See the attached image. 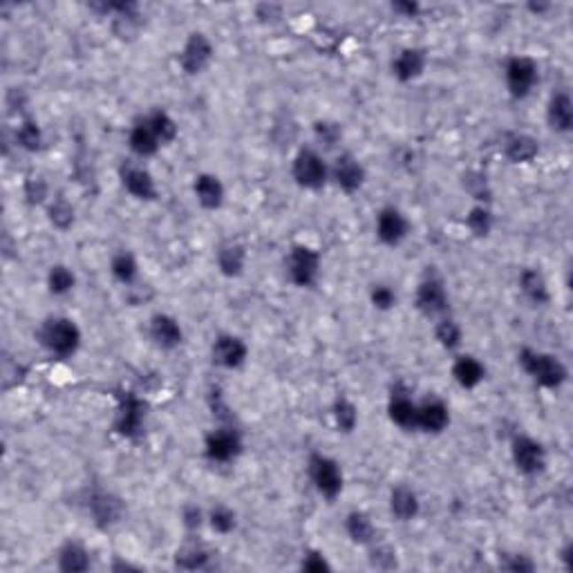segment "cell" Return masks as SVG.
<instances>
[{"mask_svg": "<svg viewBox=\"0 0 573 573\" xmlns=\"http://www.w3.org/2000/svg\"><path fill=\"white\" fill-rule=\"evenodd\" d=\"M517 360H520V368L524 370V375L529 376L538 388L560 390L567 383L569 370L560 356L524 347V350L517 354Z\"/></svg>", "mask_w": 573, "mask_h": 573, "instance_id": "obj_1", "label": "cell"}, {"mask_svg": "<svg viewBox=\"0 0 573 573\" xmlns=\"http://www.w3.org/2000/svg\"><path fill=\"white\" fill-rule=\"evenodd\" d=\"M38 343L43 345L48 354L57 356V359H70L79 352L83 334L72 318L52 316L43 321V325L38 329Z\"/></svg>", "mask_w": 573, "mask_h": 573, "instance_id": "obj_2", "label": "cell"}, {"mask_svg": "<svg viewBox=\"0 0 573 573\" xmlns=\"http://www.w3.org/2000/svg\"><path fill=\"white\" fill-rule=\"evenodd\" d=\"M291 177L305 190H321L329 184V164L318 148H300L291 159Z\"/></svg>", "mask_w": 573, "mask_h": 573, "instance_id": "obj_3", "label": "cell"}, {"mask_svg": "<svg viewBox=\"0 0 573 573\" xmlns=\"http://www.w3.org/2000/svg\"><path fill=\"white\" fill-rule=\"evenodd\" d=\"M321 253L309 244H294L284 258V274L300 290H312L321 278Z\"/></svg>", "mask_w": 573, "mask_h": 573, "instance_id": "obj_4", "label": "cell"}, {"mask_svg": "<svg viewBox=\"0 0 573 573\" xmlns=\"http://www.w3.org/2000/svg\"><path fill=\"white\" fill-rule=\"evenodd\" d=\"M307 475L309 482H312V486L316 488V493L321 498L337 499L343 493L345 475H343V466L334 457L314 453L307 461Z\"/></svg>", "mask_w": 573, "mask_h": 573, "instance_id": "obj_5", "label": "cell"}, {"mask_svg": "<svg viewBox=\"0 0 573 573\" xmlns=\"http://www.w3.org/2000/svg\"><path fill=\"white\" fill-rule=\"evenodd\" d=\"M504 83L513 99L522 101L533 95L536 86L540 83V66L536 58L526 54H515L504 63Z\"/></svg>", "mask_w": 573, "mask_h": 573, "instance_id": "obj_6", "label": "cell"}, {"mask_svg": "<svg viewBox=\"0 0 573 573\" xmlns=\"http://www.w3.org/2000/svg\"><path fill=\"white\" fill-rule=\"evenodd\" d=\"M146 430V403L135 392L117 394L114 432L124 439H139Z\"/></svg>", "mask_w": 573, "mask_h": 573, "instance_id": "obj_7", "label": "cell"}, {"mask_svg": "<svg viewBox=\"0 0 573 573\" xmlns=\"http://www.w3.org/2000/svg\"><path fill=\"white\" fill-rule=\"evenodd\" d=\"M244 450L240 430L233 423H220L204 439V455L213 464H231Z\"/></svg>", "mask_w": 573, "mask_h": 573, "instance_id": "obj_8", "label": "cell"}, {"mask_svg": "<svg viewBox=\"0 0 573 573\" xmlns=\"http://www.w3.org/2000/svg\"><path fill=\"white\" fill-rule=\"evenodd\" d=\"M511 460L517 473L524 475V477H536L546 470L549 453H546L545 444L538 441L536 437L517 435L511 441Z\"/></svg>", "mask_w": 573, "mask_h": 573, "instance_id": "obj_9", "label": "cell"}, {"mask_svg": "<svg viewBox=\"0 0 573 573\" xmlns=\"http://www.w3.org/2000/svg\"><path fill=\"white\" fill-rule=\"evenodd\" d=\"M213 57L215 48L211 43V38L204 32H193L189 34V38L182 45L180 54H177V63H180L184 74L197 76L213 63Z\"/></svg>", "mask_w": 573, "mask_h": 573, "instance_id": "obj_10", "label": "cell"}, {"mask_svg": "<svg viewBox=\"0 0 573 573\" xmlns=\"http://www.w3.org/2000/svg\"><path fill=\"white\" fill-rule=\"evenodd\" d=\"M365 180H368L365 166L360 164L359 157H354L352 152H341L329 164V182L345 195L359 193L363 189Z\"/></svg>", "mask_w": 573, "mask_h": 573, "instance_id": "obj_11", "label": "cell"}, {"mask_svg": "<svg viewBox=\"0 0 573 573\" xmlns=\"http://www.w3.org/2000/svg\"><path fill=\"white\" fill-rule=\"evenodd\" d=\"M414 303H417V309L426 318H435V321H439V318L448 316L450 298H448V291H445L444 280L437 278V275H426V278L419 283Z\"/></svg>", "mask_w": 573, "mask_h": 573, "instance_id": "obj_12", "label": "cell"}, {"mask_svg": "<svg viewBox=\"0 0 573 573\" xmlns=\"http://www.w3.org/2000/svg\"><path fill=\"white\" fill-rule=\"evenodd\" d=\"M375 233L385 247H399L410 236V220L399 206H383L375 218Z\"/></svg>", "mask_w": 573, "mask_h": 573, "instance_id": "obj_13", "label": "cell"}, {"mask_svg": "<svg viewBox=\"0 0 573 573\" xmlns=\"http://www.w3.org/2000/svg\"><path fill=\"white\" fill-rule=\"evenodd\" d=\"M211 359L222 370H240L249 359V345L237 334H220L211 345Z\"/></svg>", "mask_w": 573, "mask_h": 573, "instance_id": "obj_14", "label": "cell"}, {"mask_svg": "<svg viewBox=\"0 0 573 573\" xmlns=\"http://www.w3.org/2000/svg\"><path fill=\"white\" fill-rule=\"evenodd\" d=\"M119 180L124 186L126 193L142 202H152L157 197V182L152 173L146 166H142L139 161H128L119 171Z\"/></svg>", "mask_w": 573, "mask_h": 573, "instance_id": "obj_15", "label": "cell"}, {"mask_svg": "<svg viewBox=\"0 0 573 573\" xmlns=\"http://www.w3.org/2000/svg\"><path fill=\"white\" fill-rule=\"evenodd\" d=\"M148 338L157 350L171 352L184 343V329H182V322L171 314H155L148 321Z\"/></svg>", "mask_w": 573, "mask_h": 573, "instance_id": "obj_16", "label": "cell"}, {"mask_svg": "<svg viewBox=\"0 0 573 573\" xmlns=\"http://www.w3.org/2000/svg\"><path fill=\"white\" fill-rule=\"evenodd\" d=\"M392 76L401 83H410L423 76L428 67V54L422 48H403L392 58Z\"/></svg>", "mask_w": 573, "mask_h": 573, "instance_id": "obj_17", "label": "cell"}, {"mask_svg": "<svg viewBox=\"0 0 573 573\" xmlns=\"http://www.w3.org/2000/svg\"><path fill=\"white\" fill-rule=\"evenodd\" d=\"M450 426V407L441 399L432 397L426 401H419L417 406V430L428 435H439Z\"/></svg>", "mask_w": 573, "mask_h": 573, "instance_id": "obj_18", "label": "cell"}, {"mask_svg": "<svg viewBox=\"0 0 573 573\" xmlns=\"http://www.w3.org/2000/svg\"><path fill=\"white\" fill-rule=\"evenodd\" d=\"M417 406L419 401H414L410 392L394 388L388 401L390 422L401 430H417Z\"/></svg>", "mask_w": 573, "mask_h": 573, "instance_id": "obj_19", "label": "cell"}, {"mask_svg": "<svg viewBox=\"0 0 573 573\" xmlns=\"http://www.w3.org/2000/svg\"><path fill=\"white\" fill-rule=\"evenodd\" d=\"M193 195L195 202L204 211H218L222 209L227 189H224L222 180L218 175H213V173H199L193 182Z\"/></svg>", "mask_w": 573, "mask_h": 573, "instance_id": "obj_20", "label": "cell"}, {"mask_svg": "<svg viewBox=\"0 0 573 573\" xmlns=\"http://www.w3.org/2000/svg\"><path fill=\"white\" fill-rule=\"evenodd\" d=\"M546 124L554 133L569 135L573 128V99L567 90H558L546 101Z\"/></svg>", "mask_w": 573, "mask_h": 573, "instance_id": "obj_21", "label": "cell"}, {"mask_svg": "<svg viewBox=\"0 0 573 573\" xmlns=\"http://www.w3.org/2000/svg\"><path fill=\"white\" fill-rule=\"evenodd\" d=\"M450 375L455 379V383L464 390H475L484 383L486 379V365L473 354H460L455 356L453 365H450Z\"/></svg>", "mask_w": 573, "mask_h": 573, "instance_id": "obj_22", "label": "cell"}, {"mask_svg": "<svg viewBox=\"0 0 573 573\" xmlns=\"http://www.w3.org/2000/svg\"><path fill=\"white\" fill-rule=\"evenodd\" d=\"M388 508L394 520L413 522L414 517L419 515V511H422V499H419L414 488L406 486V484H399V486H394L392 491H390Z\"/></svg>", "mask_w": 573, "mask_h": 573, "instance_id": "obj_23", "label": "cell"}, {"mask_svg": "<svg viewBox=\"0 0 573 573\" xmlns=\"http://www.w3.org/2000/svg\"><path fill=\"white\" fill-rule=\"evenodd\" d=\"M90 508L92 517H95V524L101 526V529H108V526L117 524L124 515V502L112 493H105V491H99L90 498Z\"/></svg>", "mask_w": 573, "mask_h": 573, "instance_id": "obj_24", "label": "cell"}, {"mask_svg": "<svg viewBox=\"0 0 573 573\" xmlns=\"http://www.w3.org/2000/svg\"><path fill=\"white\" fill-rule=\"evenodd\" d=\"M517 287H520L522 296L536 307H545L551 300L549 283H546L545 274L536 267H529V269L522 271L520 278H517Z\"/></svg>", "mask_w": 573, "mask_h": 573, "instance_id": "obj_25", "label": "cell"}, {"mask_svg": "<svg viewBox=\"0 0 573 573\" xmlns=\"http://www.w3.org/2000/svg\"><path fill=\"white\" fill-rule=\"evenodd\" d=\"M504 155L511 164H530L540 155V143L536 137H530L526 133H511L504 139Z\"/></svg>", "mask_w": 573, "mask_h": 573, "instance_id": "obj_26", "label": "cell"}, {"mask_svg": "<svg viewBox=\"0 0 573 573\" xmlns=\"http://www.w3.org/2000/svg\"><path fill=\"white\" fill-rule=\"evenodd\" d=\"M128 148L137 159H148V157L159 152L161 142L157 139V135L152 133V128L143 117L139 121H135L133 128L128 130Z\"/></svg>", "mask_w": 573, "mask_h": 573, "instance_id": "obj_27", "label": "cell"}, {"mask_svg": "<svg viewBox=\"0 0 573 573\" xmlns=\"http://www.w3.org/2000/svg\"><path fill=\"white\" fill-rule=\"evenodd\" d=\"M345 533L359 546H370L376 542V526L365 511H350L345 517Z\"/></svg>", "mask_w": 573, "mask_h": 573, "instance_id": "obj_28", "label": "cell"}, {"mask_svg": "<svg viewBox=\"0 0 573 573\" xmlns=\"http://www.w3.org/2000/svg\"><path fill=\"white\" fill-rule=\"evenodd\" d=\"M247 267V249L237 244V242H227L218 249V269L220 274L228 275V278H237L242 275Z\"/></svg>", "mask_w": 573, "mask_h": 573, "instance_id": "obj_29", "label": "cell"}, {"mask_svg": "<svg viewBox=\"0 0 573 573\" xmlns=\"http://www.w3.org/2000/svg\"><path fill=\"white\" fill-rule=\"evenodd\" d=\"M58 569L70 573H81L90 569V551L81 542H66L58 551Z\"/></svg>", "mask_w": 573, "mask_h": 573, "instance_id": "obj_30", "label": "cell"}, {"mask_svg": "<svg viewBox=\"0 0 573 573\" xmlns=\"http://www.w3.org/2000/svg\"><path fill=\"white\" fill-rule=\"evenodd\" d=\"M110 274L112 278L117 280L119 284H124V287H135L139 280V262L137 258L133 256L130 252H119L114 253L112 260H110Z\"/></svg>", "mask_w": 573, "mask_h": 573, "instance_id": "obj_31", "label": "cell"}, {"mask_svg": "<svg viewBox=\"0 0 573 573\" xmlns=\"http://www.w3.org/2000/svg\"><path fill=\"white\" fill-rule=\"evenodd\" d=\"M143 119L148 121V126L152 128V133L157 135V139L161 142V146H168L177 139V133H180V126H177L175 119L166 112V110H152V112L143 114Z\"/></svg>", "mask_w": 573, "mask_h": 573, "instance_id": "obj_32", "label": "cell"}, {"mask_svg": "<svg viewBox=\"0 0 573 573\" xmlns=\"http://www.w3.org/2000/svg\"><path fill=\"white\" fill-rule=\"evenodd\" d=\"M435 338L445 352H457L461 347V341H464V329H461L455 318L444 316L435 322Z\"/></svg>", "mask_w": 573, "mask_h": 573, "instance_id": "obj_33", "label": "cell"}, {"mask_svg": "<svg viewBox=\"0 0 573 573\" xmlns=\"http://www.w3.org/2000/svg\"><path fill=\"white\" fill-rule=\"evenodd\" d=\"M332 419L334 426L338 428V432L350 435V432H354L356 426H359V407L347 397H338L332 406Z\"/></svg>", "mask_w": 573, "mask_h": 573, "instance_id": "obj_34", "label": "cell"}, {"mask_svg": "<svg viewBox=\"0 0 573 573\" xmlns=\"http://www.w3.org/2000/svg\"><path fill=\"white\" fill-rule=\"evenodd\" d=\"M48 291L52 296H67L76 287V274L66 265H54L48 271Z\"/></svg>", "mask_w": 573, "mask_h": 573, "instance_id": "obj_35", "label": "cell"}, {"mask_svg": "<svg viewBox=\"0 0 573 573\" xmlns=\"http://www.w3.org/2000/svg\"><path fill=\"white\" fill-rule=\"evenodd\" d=\"M206 524L220 533V536H228L237 526V513L227 504H215L209 513H206Z\"/></svg>", "mask_w": 573, "mask_h": 573, "instance_id": "obj_36", "label": "cell"}, {"mask_svg": "<svg viewBox=\"0 0 573 573\" xmlns=\"http://www.w3.org/2000/svg\"><path fill=\"white\" fill-rule=\"evenodd\" d=\"M211 554L206 551V546L197 545V542H189V545L182 546L180 551H177L175 560H177V567L182 569H204L206 567V562H209Z\"/></svg>", "mask_w": 573, "mask_h": 573, "instance_id": "obj_37", "label": "cell"}, {"mask_svg": "<svg viewBox=\"0 0 573 573\" xmlns=\"http://www.w3.org/2000/svg\"><path fill=\"white\" fill-rule=\"evenodd\" d=\"M16 143L29 152L41 151L43 148V130L38 128V124L32 119H23L19 130H16Z\"/></svg>", "mask_w": 573, "mask_h": 573, "instance_id": "obj_38", "label": "cell"}, {"mask_svg": "<svg viewBox=\"0 0 573 573\" xmlns=\"http://www.w3.org/2000/svg\"><path fill=\"white\" fill-rule=\"evenodd\" d=\"M466 227L477 237H484L491 233V228H493V213H491V209H488L486 204H477V206H473V209L468 211V215H466Z\"/></svg>", "mask_w": 573, "mask_h": 573, "instance_id": "obj_39", "label": "cell"}, {"mask_svg": "<svg viewBox=\"0 0 573 573\" xmlns=\"http://www.w3.org/2000/svg\"><path fill=\"white\" fill-rule=\"evenodd\" d=\"M48 215L50 222L57 228H61V231H66V228H70L74 224V206L66 197L52 199L48 206Z\"/></svg>", "mask_w": 573, "mask_h": 573, "instance_id": "obj_40", "label": "cell"}, {"mask_svg": "<svg viewBox=\"0 0 573 573\" xmlns=\"http://www.w3.org/2000/svg\"><path fill=\"white\" fill-rule=\"evenodd\" d=\"M370 303L376 312H390V309L397 307L399 296L397 290L388 283H376L370 287Z\"/></svg>", "mask_w": 573, "mask_h": 573, "instance_id": "obj_41", "label": "cell"}, {"mask_svg": "<svg viewBox=\"0 0 573 573\" xmlns=\"http://www.w3.org/2000/svg\"><path fill=\"white\" fill-rule=\"evenodd\" d=\"M314 137L321 148H334L343 139V128L337 121H316L314 124Z\"/></svg>", "mask_w": 573, "mask_h": 573, "instance_id": "obj_42", "label": "cell"}, {"mask_svg": "<svg viewBox=\"0 0 573 573\" xmlns=\"http://www.w3.org/2000/svg\"><path fill=\"white\" fill-rule=\"evenodd\" d=\"M182 522H184V526L189 530H197L199 526L206 524V513L190 504V507H184V511H182Z\"/></svg>", "mask_w": 573, "mask_h": 573, "instance_id": "obj_43", "label": "cell"}, {"mask_svg": "<svg viewBox=\"0 0 573 573\" xmlns=\"http://www.w3.org/2000/svg\"><path fill=\"white\" fill-rule=\"evenodd\" d=\"M25 195H27V199L32 204H41L48 197V186H45V182L41 180V177H34V180H29L27 186H25Z\"/></svg>", "mask_w": 573, "mask_h": 573, "instance_id": "obj_44", "label": "cell"}, {"mask_svg": "<svg viewBox=\"0 0 573 573\" xmlns=\"http://www.w3.org/2000/svg\"><path fill=\"white\" fill-rule=\"evenodd\" d=\"M300 567H303L305 571H316V573L329 571V569H332L322 554H307L303 558V564H300Z\"/></svg>", "mask_w": 573, "mask_h": 573, "instance_id": "obj_45", "label": "cell"}, {"mask_svg": "<svg viewBox=\"0 0 573 573\" xmlns=\"http://www.w3.org/2000/svg\"><path fill=\"white\" fill-rule=\"evenodd\" d=\"M392 12L401 14L403 19H417V14L422 12V7L417 3H394Z\"/></svg>", "mask_w": 573, "mask_h": 573, "instance_id": "obj_46", "label": "cell"}]
</instances>
